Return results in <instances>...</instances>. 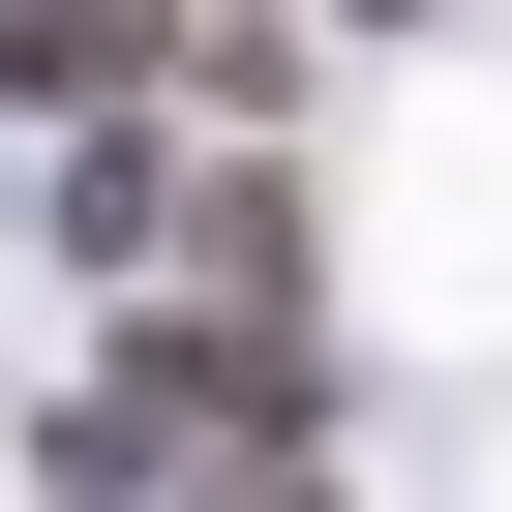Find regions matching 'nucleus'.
<instances>
[{"mask_svg":"<svg viewBox=\"0 0 512 512\" xmlns=\"http://www.w3.org/2000/svg\"><path fill=\"white\" fill-rule=\"evenodd\" d=\"M151 512H332V452H302V422H211V452H181Z\"/></svg>","mask_w":512,"mask_h":512,"instance_id":"nucleus-2","label":"nucleus"},{"mask_svg":"<svg viewBox=\"0 0 512 512\" xmlns=\"http://www.w3.org/2000/svg\"><path fill=\"white\" fill-rule=\"evenodd\" d=\"M181 302L302 332V181H272V151H211V181H181Z\"/></svg>","mask_w":512,"mask_h":512,"instance_id":"nucleus-1","label":"nucleus"},{"mask_svg":"<svg viewBox=\"0 0 512 512\" xmlns=\"http://www.w3.org/2000/svg\"><path fill=\"white\" fill-rule=\"evenodd\" d=\"M362 31H392V0H362Z\"/></svg>","mask_w":512,"mask_h":512,"instance_id":"nucleus-3","label":"nucleus"}]
</instances>
